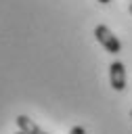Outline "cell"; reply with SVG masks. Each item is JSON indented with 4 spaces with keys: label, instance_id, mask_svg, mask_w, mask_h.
<instances>
[{
    "label": "cell",
    "instance_id": "6da1fadb",
    "mask_svg": "<svg viewBox=\"0 0 132 134\" xmlns=\"http://www.w3.org/2000/svg\"><path fill=\"white\" fill-rule=\"evenodd\" d=\"M94 38L101 42V46L107 50V52H111V54H117L119 50H122V42L117 40V36L107 27V25H96L94 27Z\"/></svg>",
    "mask_w": 132,
    "mask_h": 134
},
{
    "label": "cell",
    "instance_id": "7a4b0ae2",
    "mask_svg": "<svg viewBox=\"0 0 132 134\" xmlns=\"http://www.w3.org/2000/svg\"><path fill=\"white\" fill-rule=\"evenodd\" d=\"M109 80H111V88L113 90L122 92L126 88V67H124V63L113 61L109 65Z\"/></svg>",
    "mask_w": 132,
    "mask_h": 134
},
{
    "label": "cell",
    "instance_id": "3957f363",
    "mask_svg": "<svg viewBox=\"0 0 132 134\" xmlns=\"http://www.w3.org/2000/svg\"><path fill=\"white\" fill-rule=\"evenodd\" d=\"M17 128L21 130V132H25V134H46L44 130H40L38 128V124L34 121V119H29L27 115H17Z\"/></svg>",
    "mask_w": 132,
    "mask_h": 134
},
{
    "label": "cell",
    "instance_id": "277c9868",
    "mask_svg": "<svg viewBox=\"0 0 132 134\" xmlns=\"http://www.w3.org/2000/svg\"><path fill=\"white\" fill-rule=\"evenodd\" d=\"M69 134H86V130H84V128H82V126H73V128H71V132H69Z\"/></svg>",
    "mask_w": 132,
    "mask_h": 134
},
{
    "label": "cell",
    "instance_id": "5b68a950",
    "mask_svg": "<svg viewBox=\"0 0 132 134\" xmlns=\"http://www.w3.org/2000/svg\"><path fill=\"white\" fill-rule=\"evenodd\" d=\"M98 2H101V4H109L111 0H98Z\"/></svg>",
    "mask_w": 132,
    "mask_h": 134
},
{
    "label": "cell",
    "instance_id": "8992f818",
    "mask_svg": "<svg viewBox=\"0 0 132 134\" xmlns=\"http://www.w3.org/2000/svg\"><path fill=\"white\" fill-rule=\"evenodd\" d=\"M15 134H25V132H21V130H17V132H15Z\"/></svg>",
    "mask_w": 132,
    "mask_h": 134
},
{
    "label": "cell",
    "instance_id": "52a82bcc",
    "mask_svg": "<svg viewBox=\"0 0 132 134\" xmlns=\"http://www.w3.org/2000/svg\"><path fill=\"white\" fill-rule=\"evenodd\" d=\"M128 10H130V13H132V2H130V6H128Z\"/></svg>",
    "mask_w": 132,
    "mask_h": 134
},
{
    "label": "cell",
    "instance_id": "ba28073f",
    "mask_svg": "<svg viewBox=\"0 0 132 134\" xmlns=\"http://www.w3.org/2000/svg\"><path fill=\"white\" fill-rule=\"evenodd\" d=\"M130 117H132V111H130Z\"/></svg>",
    "mask_w": 132,
    "mask_h": 134
},
{
    "label": "cell",
    "instance_id": "9c48e42d",
    "mask_svg": "<svg viewBox=\"0 0 132 134\" xmlns=\"http://www.w3.org/2000/svg\"><path fill=\"white\" fill-rule=\"evenodd\" d=\"M130 2H132V0H130Z\"/></svg>",
    "mask_w": 132,
    "mask_h": 134
}]
</instances>
